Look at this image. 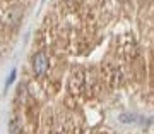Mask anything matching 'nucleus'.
Masks as SVG:
<instances>
[{
    "mask_svg": "<svg viewBox=\"0 0 154 134\" xmlns=\"http://www.w3.org/2000/svg\"><path fill=\"white\" fill-rule=\"evenodd\" d=\"M48 67H50V60L45 52H38L33 55V71L38 76H45L48 72Z\"/></svg>",
    "mask_w": 154,
    "mask_h": 134,
    "instance_id": "nucleus-1",
    "label": "nucleus"
},
{
    "mask_svg": "<svg viewBox=\"0 0 154 134\" xmlns=\"http://www.w3.org/2000/svg\"><path fill=\"white\" fill-rule=\"evenodd\" d=\"M19 132V129H17V122L14 120V122H11V134H17Z\"/></svg>",
    "mask_w": 154,
    "mask_h": 134,
    "instance_id": "nucleus-2",
    "label": "nucleus"
},
{
    "mask_svg": "<svg viewBox=\"0 0 154 134\" xmlns=\"http://www.w3.org/2000/svg\"><path fill=\"white\" fill-rule=\"evenodd\" d=\"M14 79H16V71H12V72H11V76H9V79H7V86H9V84H12V81H14Z\"/></svg>",
    "mask_w": 154,
    "mask_h": 134,
    "instance_id": "nucleus-3",
    "label": "nucleus"
}]
</instances>
